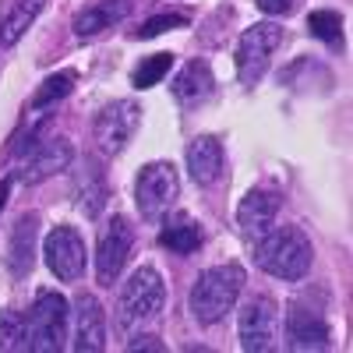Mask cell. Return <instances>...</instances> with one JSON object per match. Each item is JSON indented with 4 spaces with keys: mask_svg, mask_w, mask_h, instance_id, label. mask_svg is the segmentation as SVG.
Listing matches in <instances>:
<instances>
[{
    "mask_svg": "<svg viewBox=\"0 0 353 353\" xmlns=\"http://www.w3.org/2000/svg\"><path fill=\"white\" fill-rule=\"evenodd\" d=\"M244 283H248V272L241 269L237 261H226V265H212L205 269L191 293H188V311L198 325H216L223 321L233 307H237V297L244 293Z\"/></svg>",
    "mask_w": 353,
    "mask_h": 353,
    "instance_id": "obj_1",
    "label": "cell"
},
{
    "mask_svg": "<svg viewBox=\"0 0 353 353\" xmlns=\"http://www.w3.org/2000/svg\"><path fill=\"white\" fill-rule=\"evenodd\" d=\"M11 350H28V325H25V314L0 311V353H11Z\"/></svg>",
    "mask_w": 353,
    "mask_h": 353,
    "instance_id": "obj_25",
    "label": "cell"
},
{
    "mask_svg": "<svg viewBox=\"0 0 353 353\" xmlns=\"http://www.w3.org/2000/svg\"><path fill=\"white\" fill-rule=\"evenodd\" d=\"M307 32H311L314 39H321L325 46L339 50V46H343V14H339V11H329V8L311 11V14H307Z\"/></svg>",
    "mask_w": 353,
    "mask_h": 353,
    "instance_id": "obj_23",
    "label": "cell"
},
{
    "mask_svg": "<svg viewBox=\"0 0 353 353\" xmlns=\"http://www.w3.org/2000/svg\"><path fill=\"white\" fill-rule=\"evenodd\" d=\"M254 261H258V269H265L283 283H301L311 272L314 248L301 226H272L258 237Z\"/></svg>",
    "mask_w": 353,
    "mask_h": 353,
    "instance_id": "obj_2",
    "label": "cell"
},
{
    "mask_svg": "<svg viewBox=\"0 0 353 353\" xmlns=\"http://www.w3.org/2000/svg\"><path fill=\"white\" fill-rule=\"evenodd\" d=\"M279 43H283V28L272 21H258V25L244 28L237 53H233L237 57V78L244 85H258L265 78V71H269V61L279 50Z\"/></svg>",
    "mask_w": 353,
    "mask_h": 353,
    "instance_id": "obj_7",
    "label": "cell"
},
{
    "mask_svg": "<svg viewBox=\"0 0 353 353\" xmlns=\"http://www.w3.org/2000/svg\"><path fill=\"white\" fill-rule=\"evenodd\" d=\"M237 336H241V350L269 353L279 339V304L265 297V293L248 297L237 311Z\"/></svg>",
    "mask_w": 353,
    "mask_h": 353,
    "instance_id": "obj_6",
    "label": "cell"
},
{
    "mask_svg": "<svg viewBox=\"0 0 353 353\" xmlns=\"http://www.w3.org/2000/svg\"><path fill=\"white\" fill-rule=\"evenodd\" d=\"M74 350L78 353L106 350V311L92 293H78L74 297Z\"/></svg>",
    "mask_w": 353,
    "mask_h": 353,
    "instance_id": "obj_13",
    "label": "cell"
},
{
    "mask_svg": "<svg viewBox=\"0 0 353 353\" xmlns=\"http://www.w3.org/2000/svg\"><path fill=\"white\" fill-rule=\"evenodd\" d=\"M71 159H74V149H71L68 138H43L36 149L25 156V166L18 170V181L21 184H39L46 176L68 170Z\"/></svg>",
    "mask_w": 353,
    "mask_h": 353,
    "instance_id": "obj_12",
    "label": "cell"
},
{
    "mask_svg": "<svg viewBox=\"0 0 353 353\" xmlns=\"http://www.w3.org/2000/svg\"><path fill=\"white\" fill-rule=\"evenodd\" d=\"M188 173L201 188H212L223 176V141L212 134H198L188 145Z\"/></svg>",
    "mask_w": 353,
    "mask_h": 353,
    "instance_id": "obj_18",
    "label": "cell"
},
{
    "mask_svg": "<svg viewBox=\"0 0 353 353\" xmlns=\"http://www.w3.org/2000/svg\"><path fill=\"white\" fill-rule=\"evenodd\" d=\"M8 194H11V176L0 181V212H4V205H8Z\"/></svg>",
    "mask_w": 353,
    "mask_h": 353,
    "instance_id": "obj_29",
    "label": "cell"
},
{
    "mask_svg": "<svg viewBox=\"0 0 353 353\" xmlns=\"http://www.w3.org/2000/svg\"><path fill=\"white\" fill-rule=\"evenodd\" d=\"M43 8H46V0H18V4L11 8V14L4 18V25H0V50H11L28 28L36 25Z\"/></svg>",
    "mask_w": 353,
    "mask_h": 353,
    "instance_id": "obj_20",
    "label": "cell"
},
{
    "mask_svg": "<svg viewBox=\"0 0 353 353\" xmlns=\"http://www.w3.org/2000/svg\"><path fill=\"white\" fill-rule=\"evenodd\" d=\"M166 301V283L152 265H141L128 276V283L121 286V297H117V332L131 336L134 329L149 325L159 318Z\"/></svg>",
    "mask_w": 353,
    "mask_h": 353,
    "instance_id": "obj_3",
    "label": "cell"
},
{
    "mask_svg": "<svg viewBox=\"0 0 353 353\" xmlns=\"http://www.w3.org/2000/svg\"><path fill=\"white\" fill-rule=\"evenodd\" d=\"M68 297L57 290H39L32 311L25 314L28 353H61L68 346Z\"/></svg>",
    "mask_w": 353,
    "mask_h": 353,
    "instance_id": "obj_4",
    "label": "cell"
},
{
    "mask_svg": "<svg viewBox=\"0 0 353 353\" xmlns=\"http://www.w3.org/2000/svg\"><path fill=\"white\" fill-rule=\"evenodd\" d=\"M181 25H188V18L184 14H176V11H166V14H156V18H149L138 32H134V39H156V36H163L166 28H181Z\"/></svg>",
    "mask_w": 353,
    "mask_h": 353,
    "instance_id": "obj_26",
    "label": "cell"
},
{
    "mask_svg": "<svg viewBox=\"0 0 353 353\" xmlns=\"http://www.w3.org/2000/svg\"><path fill=\"white\" fill-rule=\"evenodd\" d=\"M36 237H39V216H18L8 237V269L14 279H25L36 265Z\"/></svg>",
    "mask_w": 353,
    "mask_h": 353,
    "instance_id": "obj_15",
    "label": "cell"
},
{
    "mask_svg": "<svg viewBox=\"0 0 353 353\" xmlns=\"http://www.w3.org/2000/svg\"><path fill=\"white\" fill-rule=\"evenodd\" d=\"M205 241V230L198 219H191L188 212H173L163 230H159V244L170 251V254H194Z\"/></svg>",
    "mask_w": 353,
    "mask_h": 353,
    "instance_id": "obj_19",
    "label": "cell"
},
{
    "mask_svg": "<svg viewBox=\"0 0 353 353\" xmlns=\"http://www.w3.org/2000/svg\"><path fill=\"white\" fill-rule=\"evenodd\" d=\"M134 248V226L128 216H113L99 230V244H96V279L103 286H113L117 276L124 272V265Z\"/></svg>",
    "mask_w": 353,
    "mask_h": 353,
    "instance_id": "obj_8",
    "label": "cell"
},
{
    "mask_svg": "<svg viewBox=\"0 0 353 353\" xmlns=\"http://www.w3.org/2000/svg\"><path fill=\"white\" fill-rule=\"evenodd\" d=\"M286 346L297 353H318L332 346V329L329 321L318 311L304 307V304H290L286 307Z\"/></svg>",
    "mask_w": 353,
    "mask_h": 353,
    "instance_id": "obj_11",
    "label": "cell"
},
{
    "mask_svg": "<svg viewBox=\"0 0 353 353\" xmlns=\"http://www.w3.org/2000/svg\"><path fill=\"white\" fill-rule=\"evenodd\" d=\"M276 216H279V194L269 188H251L237 205V226L248 237H261L265 230H272Z\"/></svg>",
    "mask_w": 353,
    "mask_h": 353,
    "instance_id": "obj_14",
    "label": "cell"
},
{
    "mask_svg": "<svg viewBox=\"0 0 353 353\" xmlns=\"http://www.w3.org/2000/svg\"><path fill=\"white\" fill-rule=\"evenodd\" d=\"M170 68H173V53H152L131 71V85L134 88H152L170 74Z\"/></svg>",
    "mask_w": 353,
    "mask_h": 353,
    "instance_id": "obj_24",
    "label": "cell"
},
{
    "mask_svg": "<svg viewBox=\"0 0 353 353\" xmlns=\"http://www.w3.org/2000/svg\"><path fill=\"white\" fill-rule=\"evenodd\" d=\"M74 81H78V74H74V71H57V74L43 78V85L36 88V96L28 99V110H32V113H43V110H50L53 103H61L64 96H71Z\"/></svg>",
    "mask_w": 353,
    "mask_h": 353,
    "instance_id": "obj_21",
    "label": "cell"
},
{
    "mask_svg": "<svg viewBox=\"0 0 353 353\" xmlns=\"http://www.w3.org/2000/svg\"><path fill=\"white\" fill-rule=\"evenodd\" d=\"M181 194V176H176V166L166 163V159H156V163H145L138 181H134V205L145 223H159L170 205Z\"/></svg>",
    "mask_w": 353,
    "mask_h": 353,
    "instance_id": "obj_5",
    "label": "cell"
},
{
    "mask_svg": "<svg viewBox=\"0 0 353 353\" xmlns=\"http://www.w3.org/2000/svg\"><path fill=\"white\" fill-rule=\"evenodd\" d=\"M74 198H78V209H81L88 219H96V216L103 212V205H106V184H103V173H99L96 166L85 170V176L78 181Z\"/></svg>",
    "mask_w": 353,
    "mask_h": 353,
    "instance_id": "obj_22",
    "label": "cell"
},
{
    "mask_svg": "<svg viewBox=\"0 0 353 353\" xmlns=\"http://www.w3.org/2000/svg\"><path fill=\"white\" fill-rule=\"evenodd\" d=\"M128 350H156V353H159V350H166V346H163L156 336H134V339L128 343Z\"/></svg>",
    "mask_w": 353,
    "mask_h": 353,
    "instance_id": "obj_28",
    "label": "cell"
},
{
    "mask_svg": "<svg viewBox=\"0 0 353 353\" xmlns=\"http://www.w3.org/2000/svg\"><path fill=\"white\" fill-rule=\"evenodd\" d=\"M131 8H134L131 0H99V4H88L85 11H78L71 28H74L78 39H96V36L106 32V28L121 25L131 14Z\"/></svg>",
    "mask_w": 353,
    "mask_h": 353,
    "instance_id": "obj_17",
    "label": "cell"
},
{
    "mask_svg": "<svg viewBox=\"0 0 353 353\" xmlns=\"http://www.w3.org/2000/svg\"><path fill=\"white\" fill-rule=\"evenodd\" d=\"M170 92H173V99L181 103L184 110L201 106L205 99H212V92H216L212 68L205 64V61H191V64H184L181 71H176V78H173V85H170Z\"/></svg>",
    "mask_w": 353,
    "mask_h": 353,
    "instance_id": "obj_16",
    "label": "cell"
},
{
    "mask_svg": "<svg viewBox=\"0 0 353 353\" xmlns=\"http://www.w3.org/2000/svg\"><path fill=\"white\" fill-rule=\"evenodd\" d=\"M46 269L61 283H78L85 276V241L74 226H53L43 241Z\"/></svg>",
    "mask_w": 353,
    "mask_h": 353,
    "instance_id": "obj_10",
    "label": "cell"
},
{
    "mask_svg": "<svg viewBox=\"0 0 353 353\" xmlns=\"http://www.w3.org/2000/svg\"><path fill=\"white\" fill-rule=\"evenodd\" d=\"M254 4H258V11L261 14H290L293 11V0H254Z\"/></svg>",
    "mask_w": 353,
    "mask_h": 353,
    "instance_id": "obj_27",
    "label": "cell"
},
{
    "mask_svg": "<svg viewBox=\"0 0 353 353\" xmlns=\"http://www.w3.org/2000/svg\"><path fill=\"white\" fill-rule=\"evenodd\" d=\"M138 124H141V106L134 99H113L96 113L92 131L106 156H121L128 149V141L134 138Z\"/></svg>",
    "mask_w": 353,
    "mask_h": 353,
    "instance_id": "obj_9",
    "label": "cell"
}]
</instances>
